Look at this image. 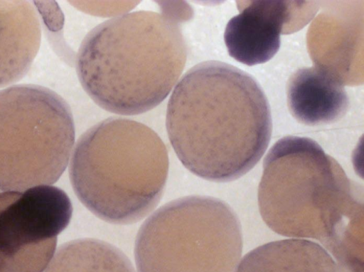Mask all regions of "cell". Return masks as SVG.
<instances>
[{"label":"cell","instance_id":"6","mask_svg":"<svg viewBox=\"0 0 364 272\" xmlns=\"http://www.w3.org/2000/svg\"><path fill=\"white\" fill-rule=\"evenodd\" d=\"M75 142L67 102L38 85L0 90V191H23L55 183Z\"/></svg>","mask_w":364,"mask_h":272},{"label":"cell","instance_id":"7","mask_svg":"<svg viewBox=\"0 0 364 272\" xmlns=\"http://www.w3.org/2000/svg\"><path fill=\"white\" fill-rule=\"evenodd\" d=\"M72 213L68 196L56 187L0 193V272H43Z\"/></svg>","mask_w":364,"mask_h":272},{"label":"cell","instance_id":"4","mask_svg":"<svg viewBox=\"0 0 364 272\" xmlns=\"http://www.w3.org/2000/svg\"><path fill=\"white\" fill-rule=\"evenodd\" d=\"M168 155L161 137L147 125L110 117L78 139L69 167L73 190L100 219L115 224L135 223L162 196Z\"/></svg>","mask_w":364,"mask_h":272},{"label":"cell","instance_id":"10","mask_svg":"<svg viewBox=\"0 0 364 272\" xmlns=\"http://www.w3.org/2000/svg\"><path fill=\"white\" fill-rule=\"evenodd\" d=\"M38 14L28 1H0V88L28 72L40 48Z\"/></svg>","mask_w":364,"mask_h":272},{"label":"cell","instance_id":"12","mask_svg":"<svg viewBox=\"0 0 364 272\" xmlns=\"http://www.w3.org/2000/svg\"><path fill=\"white\" fill-rule=\"evenodd\" d=\"M43 272H135L127 256L114 246L94 239L61 245Z\"/></svg>","mask_w":364,"mask_h":272},{"label":"cell","instance_id":"1","mask_svg":"<svg viewBox=\"0 0 364 272\" xmlns=\"http://www.w3.org/2000/svg\"><path fill=\"white\" fill-rule=\"evenodd\" d=\"M166 126L181 163L213 182L235 179L254 167L272 127L259 84L247 73L216 61L196 65L177 83Z\"/></svg>","mask_w":364,"mask_h":272},{"label":"cell","instance_id":"5","mask_svg":"<svg viewBox=\"0 0 364 272\" xmlns=\"http://www.w3.org/2000/svg\"><path fill=\"white\" fill-rule=\"evenodd\" d=\"M242 251L237 215L205 196L160 207L143 223L134 246L137 272H235Z\"/></svg>","mask_w":364,"mask_h":272},{"label":"cell","instance_id":"11","mask_svg":"<svg viewBox=\"0 0 364 272\" xmlns=\"http://www.w3.org/2000/svg\"><path fill=\"white\" fill-rule=\"evenodd\" d=\"M236 272H341L328 251L303 239H285L259 246L247 253Z\"/></svg>","mask_w":364,"mask_h":272},{"label":"cell","instance_id":"2","mask_svg":"<svg viewBox=\"0 0 364 272\" xmlns=\"http://www.w3.org/2000/svg\"><path fill=\"white\" fill-rule=\"evenodd\" d=\"M258 189L274 232L321 242L344 272H363L362 194L314 140L287 136L269 150Z\"/></svg>","mask_w":364,"mask_h":272},{"label":"cell","instance_id":"8","mask_svg":"<svg viewBox=\"0 0 364 272\" xmlns=\"http://www.w3.org/2000/svg\"><path fill=\"white\" fill-rule=\"evenodd\" d=\"M228 22L224 41L229 55L254 66L269 61L280 46V35L291 19L284 1H249Z\"/></svg>","mask_w":364,"mask_h":272},{"label":"cell","instance_id":"3","mask_svg":"<svg viewBox=\"0 0 364 272\" xmlns=\"http://www.w3.org/2000/svg\"><path fill=\"white\" fill-rule=\"evenodd\" d=\"M168 11H137L109 19L83 39L76 71L84 90L118 115L146 113L163 102L181 76L187 48Z\"/></svg>","mask_w":364,"mask_h":272},{"label":"cell","instance_id":"9","mask_svg":"<svg viewBox=\"0 0 364 272\" xmlns=\"http://www.w3.org/2000/svg\"><path fill=\"white\" fill-rule=\"evenodd\" d=\"M287 98L292 116L308 125L327 124L341 119L349 104L340 75L320 63L299 68L290 76Z\"/></svg>","mask_w":364,"mask_h":272}]
</instances>
